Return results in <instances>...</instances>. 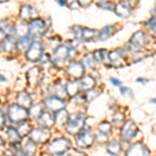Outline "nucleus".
<instances>
[{"mask_svg": "<svg viewBox=\"0 0 156 156\" xmlns=\"http://www.w3.org/2000/svg\"><path fill=\"white\" fill-rule=\"evenodd\" d=\"M93 2V0H78V4L81 7H87L90 5V3Z\"/></svg>", "mask_w": 156, "mask_h": 156, "instance_id": "nucleus-42", "label": "nucleus"}, {"mask_svg": "<svg viewBox=\"0 0 156 156\" xmlns=\"http://www.w3.org/2000/svg\"><path fill=\"white\" fill-rule=\"evenodd\" d=\"M95 142V135L93 134L90 129H84L82 128L78 133V136L76 138V145L77 147L81 149H87L92 147V145Z\"/></svg>", "mask_w": 156, "mask_h": 156, "instance_id": "nucleus-2", "label": "nucleus"}, {"mask_svg": "<svg viewBox=\"0 0 156 156\" xmlns=\"http://www.w3.org/2000/svg\"><path fill=\"white\" fill-rule=\"evenodd\" d=\"M147 25H149V28L154 31V30H155V19L154 18L150 19L149 21L147 22Z\"/></svg>", "mask_w": 156, "mask_h": 156, "instance_id": "nucleus-45", "label": "nucleus"}, {"mask_svg": "<svg viewBox=\"0 0 156 156\" xmlns=\"http://www.w3.org/2000/svg\"><path fill=\"white\" fill-rule=\"evenodd\" d=\"M57 2H58V4L60 6H64V5H66V3H68L67 0H57Z\"/></svg>", "mask_w": 156, "mask_h": 156, "instance_id": "nucleus-46", "label": "nucleus"}, {"mask_svg": "<svg viewBox=\"0 0 156 156\" xmlns=\"http://www.w3.org/2000/svg\"><path fill=\"white\" fill-rule=\"evenodd\" d=\"M31 43H32V37L25 36V37H19L18 42L16 43V46L20 51H26V50L29 48L30 45H31Z\"/></svg>", "mask_w": 156, "mask_h": 156, "instance_id": "nucleus-24", "label": "nucleus"}, {"mask_svg": "<svg viewBox=\"0 0 156 156\" xmlns=\"http://www.w3.org/2000/svg\"><path fill=\"white\" fill-rule=\"evenodd\" d=\"M100 94V90L99 89H96V87H94V89L92 90H87V93H85V96H84V100L87 102H92L94 99H96V98L99 96Z\"/></svg>", "mask_w": 156, "mask_h": 156, "instance_id": "nucleus-31", "label": "nucleus"}, {"mask_svg": "<svg viewBox=\"0 0 156 156\" xmlns=\"http://www.w3.org/2000/svg\"><path fill=\"white\" fill-rule=\"evenodd\" d=\"M121 94H122L123 96H127V95L129 94V96L132 97L133 93H132V90L130 89H128V87H121Z\"/></svg>", "mask_w": 156, "mask_h": 156, "instance_id": "nucleus-41", "label": "nucleus"}, {"mask_svg": "<svg viewBox=\"0 0 156 156\" xmlns=\"http://www.w3.org/2000/svg\"><path fill=\"white\" fill-rule=\"evenodd\" d=\"M82 64H83L84 67H87V68H90V69H94V68H96L98 62L94 57L93 53H90V54H87L84 56L83 62H82Z\"/></svg>", "mask_w": 156, "mask_h": 156, "instance_id": "nucleus-30", "label": "nucleus"}, {"mask_svg": "<svg viewBox=\"0 0 156 156\" xmlns=\"http://www.w3.org/2000/svg\"><path fill=\"white\" fill-rule=\"evenodd\" d=\"M115 12L117 14V16L121 17V18H128V17L131 15L132 9L127 2H120L117 5H115Z\"/></svg>", "mask_w": 156, "mask_h": 156, "instance_id": "nucleus-14", "label": "nucleus"}, {"mask_svg": "<svg viewBox=\"0 0 156 156\" xmlns=\"http://www.w3.org/2000/svg\"><path fill=\"white\" fill-rule=\"evenodd\" d=\"M15 34H17L19 36V37H25L28 34V26L26 24H19L17 28H15Z\"/></svg>", "mask_w": 156, "mask_h": 156, "instance_id": "nucleus-35", "label": "nucleus"}, {"mask_svg": "<svg viewBox=\"0 0 156 156\" xmlns=\"http://www.w3.org/2000/svg\"><path fill=\"white\" fill-rule=\"evenodd\" d=\"M66 90V94L68 96H76L77 93L79 92L80 90V87H79V81L77 80H74V81H70L69 83L67 84V87H65Z\"/></svg>", "mask_w": 156, "mask_h": 156, "instance_id": "nucleus-26", "label": "nucleus"}, {"mask_svg": "<svg viewBox=\"0 0 156 156\" xmlns=\"http://www.w3.org/2000/svg\"><path fill=\"white\" fill-rule=\"evenodd\" d=\"M5 25V22H0V43L3 41L4 39H5V32H4V29H3V26Z\"/></svg>", "mask_w": 156, "mask_h": 156, "instance_id": "nucleus-40", "label": "nucleus"}, {"mask_svg": "<svg viewBox=\"0 0 156 156\" xmlns=\"http://www.w3.org/2000/svg\"><path fill=\"white\" fill-rule=\"evenodd\" d=\"M83 125L84 118L81 115H75V118L69 119V122H68L67 125V131L71 135H76L83 128Z\"/></svg>", "mask_w": 156, "mask_h": 156, "instance_id": "nucleus-7", "label": "nucleus"}, {"mask_svg": "<svg viewBox=\"0 0 156 156\" xmlns=\"http://www.w3.org/2000/svg\"><path fill=\"white\" fill-rule=\"evenodd\" d=\"M36 15V12L29 5H23L21 7V11H20V19H22L23 21H28L31 18H34V16Z\"/></svg>", "mask_w": 156, "mask_h": 156, "instance_id": "nucleus-20", "label": "nucleus"}, {"mask_svg": "<svg viewBox=\"0 0 156 156\" xmlns=\"http://www.w3.org/2000/svg\"><path fill=\"white\" fill-rule=\"evenodd\" d=\"M136 81H137V82H146L147 80H146V79H137Z\"/></svg>", "mask_w": 156, "mask_h": 156, "instance_id": "nucleus-48", "label": "nucleus"}, {"mask_svg": "<svg viewBox=\"0 0 156 156\" xmlns=\"http://www.w3.org/2000/svg\"><path fill=\"white\" fill-rule=\"evenodd\" d=\"M93 55H94V57L96 58L98 62H102L106 59L108 52H107V50H105V49H99V50H96L95 52H93Z\"/></svg>", "mask_w": 156, "mask_h": 156, "instance_id": "nucleus-32", "label": "nucleus"}, {"mask_svg": "<svg viewBox=\"0 0 156 156\" xmlns=\"http://www.w3.org/2000/svg\"><path fill=\"white\" fill-rule=\"evenodd\" d=\"M17 102L20 106L24 107V108H27V107H30L31 106V97L29 96V94L27 92H20L17 96Z\"/></svg>", "mask_w": 156, "mask_h": 156, "instance_id": "nucleus-18", "label": "nucleus"}, {"mask_svg": "<svg viewBox=\"0 0 156 156\" xmlns=\"http://www.w3.org/2000/svg\"><path fill=\"white\" fill-rule=\"evenodd\" d=\"M44 112V104L42 103H37L36 105H31L28 112V117L31 119H39L40 115Z\"/></svg>", "mask_w": 156, "mask_h": 156, "instance_id": "nucleus-22", "label": "nucleus"}, {"mask_svg": "<svg viewBox=\"0 0 156 156\" xmlns=\"http://www.w3.org/2000/svg\"><path fill=\"white\" fill-rule=\"evenodd\" d=\"M30 140L34 144H44L50 137V132L47 128H37V129H31L29 133Z\"/></svg>", "mask_w": 156, "mask_h": 156, "instance_id": "nucleus-6", "label": "nucleus"}, {"mask_svg": "<svg viewBox=\"0 0 156 156\" xmlns=\"http://www.w3.org/2000/svg\"><path fill=\"white\" fill-rule=\"evenodd\" d=\"M98 129H99V131L101 132L102 134H109L110 131H112V125L108 122H102L99 124Z\"/></svg>", "mask_w": 156, "mask_h": 156, "instance_id": "nucleus-36", "label": "nucleus"}, {"mask_svg": "<svg viewBox=\"0 0 156 156\" xmlns=\"http://www.w3.org/2000/svg\"><path fill=\"white\" fill-rule=\"evenodd\" d=\"M70 145H71V143L69 140L65 137H60L52 142V144L49 146V151L51 152V154L62 156L70 149Z\"/></svg>", "mask_w": 156, "mask_h": 156, "instance_id": "nucleus-3", "label": "nucleus"}, {"mask_svg": "<svg viewBox=\"0 0 156 156\" xmlns=\"http://www.w3.org/2000/svg\"><path fill=\"white\" fill-rule=\"evenodd\" d=\"M43 51H44V47L43 44L40 42H32L29 48L26 50V58L27 60L31 62H39L40 58L43 55Z\"/></svg>", "mask_w": 156, "mask_h": 156, "instance_id": "nucleus-4", "label": "nucleus"}, {"mask_svg": "<svg viewBox=\"0 0 156 156\" xmlns=\"http://www.w3.org/2000/svg\"><path fill=\"white\" fill-rule=\"evenodd\" d=\"M106 150H107V153L112 156H118L121 153L122 151V148H121V144L117 140H112L110 142L109 144L107 145L106 147Z\"/></svg>", "mask_w": 156, "mask_h": 156, "instance_id": "nucleus-27", "label": "nucleus"}, {"mask_svg": "<svg viewBox=\"0 0 156 156\" xmlns=\"http://www.w3.org/2000/svg\"><path fill=\"white\" fill-rule=\"evenodd\" d=\"M46 31V24L42 19H34L28 25V34L30 37H41Z\"/></svg>", "mask_w": 156, "mask_h": 156, "instance_id": "nucleus-5", "label": "nucleus"}, {"mask_svg": "<svg viewBox=\"0 0 156 156\" xmlns=\"http://www.w3.org/2000/svg\"><path fill=\"white\" fill-rule=\"evenodd\" d=\"M23 152L25 156H32L36 152V144L34 142H28L26 145H25L24 149H23Z\"/></svg>", "mask_w": 156, "mask_h": 156, "instance_id": "nucleus-34", "label": "nucleus"}, {"mask_svg": "<svg viewBox=\"0 0 156 156\" xmlns=\"http://www.w3.org/2000/svg\"><path fill=\"white\" fill-rule=\"evenodd\" d=\"M108 58H109V62L114 66H122L124 58H123L122 54L119 51H112L108 54Z\"/></svg>", "mask_w": 156, "mask_h": 156, "instance_id": "nucleus-28", "label": "nucleus"}, {"mask_svg": "<svg viewBox=\"0 0 156 156\" xmlns=\"http://www.w3.org/2000/svg\"><path fill=\"white\" fill-rule=\"evenodd\" d=\"M9 120L12 123H17V124H21V123L26 122L27 118H28V112L26 108L20 106L19 104H12L9 107L7 110Z\"/></svg>", "mask_w": 156, "mask_h": 156, "instance_id": "nucleus-1", "label": "nucleus"}, {"mask_svg": "<svg viewBox=\"0 0 156 156\" xmlns=\"http://www.w3.org/2000/svg\"><path fill=\"white\" fill-rule=\"evenodd\" d=\"M16 48V41L12 36L5 37V39L1 42V50H3L5 53H11Z\"/></svg>", "mask_w": 156, "mask_h": 156, "instance_id": "nucleus-16", "label": "nucleus"}, {"mask_svg": "<svg viewBox=\"0 0 156 156\" xmlns=\"http://www.w3.org/2000/svg\"><path fill=\"white\" fill-rule=\"evenodd\" d=\"M45 106L48 108L49 112H57L62 109H65L66 107V103L62 99L58 97H49L45 101Z\"/></svg>", "mask_w": 156, "mask_h": 156, "instance_id": "nucleus-11", "label": "nucleus"}, {"mask_svg": "<svg viewBox=\"0 0 156 156\" xmlns=\"http://www.w3.org/2000/svg\"><path fill=\"white\" fill-rule=\"evenodd\" d=\"M17 131H18V133L20 134V136L21 137H24L25 135L29 134L30 131H31V127H30V125H28L27 123H21L20 124L19 128L17 129Z\"/></svg>", "mask_w": 156, "mask_h": 156, "instance_id": "nucleus-33", "label": "nucleus"}, {"mask_svg": "<svg viewBox=\"0 0 156 156\" xmlns=\"http://www.w3.org/2000/svg\"><path fill=\"white\" fill-rule=\"evenodd\" d=\"M40 121L42 125V128H51L52 126L54 125L55 121H54V118L52 117V115L50 112H43V114L40 115V118L37 119Z\"/></svg>", "mask_w": 156, "mask_h": 156, "instance_id": "nucleus-17", "label": "nucleus"}, {"mask_svg": "<svg viewBox=\"0 0 156 156\" xmlns=\"http://www.w3.org/2000/svg\"><path fill=\"white\" fill-rule=\"evenodd\" d=\"M98 7L102 9H105V11H114L115 9V4L112 2L109 1H102L98 3Z\"/></svg>", "mask_w": 156, "mask_h": 156, "instance_id": "nucleus-38", "label": "nucleus"}, {"mask_svg": "<svg viewBox=\"0 0 156 156\" xmlns=\"http://www.w3.org/2000/svg\"><path fill=\"white\" fill-rule=\"evenodd\" d=\"M109 82L112 83L114 87H121L122 85V82L120 81L119 79H115V78H114V77H112V78H109Z\"/></svg>", "mask_w": 156, "mask_h": 156, "instance_id": "nucleus-44", "label": "nucleus"}, {"mask_svg": "<svg viewBox=\"0 0 156 156\" xmlns=\"http://www.w3.org/2000/svg\"><path fill=\"white\" fill-rule=\"evenodd\" d=\"M69 1V2H75V0H67V2Z\"/></svg>", "mask_w": 156, "mask_h": 156, "instance_id": "nucleus-50", "label": "nucleus"}, {"mask_svg": "<svg viewBox=\"0 0 156 156\" xmlns=\"http://www.w3.org/2000/svg\"><path fill=\"white\" fill-rule=\"evenodd\" d=\"M124 119H125V117L122 112H117V114L114 115V118H112V120H114L112 121V122H114V125L115 127H120L121 124L124 122Z\"/></svg>", "mask_w": 156, "mask_h": 156, "instance_id": "nucleus-37", "label": "nucleus"}, {"mask_svg": "<svg viewBox=\"0 0 156 156\" xmlns=\"http://www.w3.org/2000/svg\"><path fill=\"white\" fill-rule=\"evenodd\" d=\"M99 37V31L96 29H90V28H83L82 29L81 37L85 42H92Z\"/></svg>", "mask_w": 156, "mask_h": 156, "instance_id": "nucleus-23", "label": "nucleus"}, {"mask_svg": "<svg viewBox=\"0 0 156 156\" xmlns=\"http://www.w3.org/2000/svg\"><path fill=\"white\" fill-rule=\"evenodd\" d=\"M0 156H1V155H0Z\"/></svg>", "mask_w": 156, "mask_h": 156, "instance_id": "nucleus-51", "label": "nucleus"}, {"mask_svg": "<svg viewBox=\"0 0 156 156\" xmlns=\"http://www.w3.org/2000/svg\"><path fill=\"white\" fill-rule=\"evenodd\" d=\"M96 81L92 76H84L82 79L79 80V87L80 90H89L95 87Z\"/></svg>", "mask_w": 156, "mask_h": 156, "instance_id": "nucleus-21", "label": "nucleus"}, {"mask_svg": "<svg viewBox=\"0 0 156 156\" xmlns=\"http://www.w3.org/2000/svg\"><path fill=\"white\" fill-rule=\"evenodd\" d=\"M4 126H5V117L0 109V129H3Z\"/></svg>", "mask_w": 156, "mask_h": 156, "instance_id": "nucleus-43", "label": "nucleus"}, {"mask_svg": "<svg viewBox=\"0 0 156 156\" xmlns=\"http://www.w3.org/2000/svg\"><path fill=\"white\" fill-rule=\"evenodd\" d=\"M7 136H9V143L12 145V146H17L20 144V142H21V136H20V134L17 131V129H15V128L12 127H9V130H7Z\"/></svg>", "mask_w": 156, "mask_h": 156, "instance_id": "nucleus-25", "label": "nucleus"}, {"mask_svg": "<svg viewBox=\"0 0 156 156\" xmlns=\"http://www.w3.org/2000/svg\"><path fill=\"white\" fill-rule=\"evenodd\" d=\"M82 27L81 26H77V25H75V26H73L71 28V32L75 36L76 39H80L81 37V34H82Z\"/></svg>", "mask_w": 156, "mask_h": 156, "instance_id": "nucleus-39", "label": "nucleus"}, {"mask_svg": "<svg viewBox=\"0 0 156 156\" xmlns=\"http://www.w3.org/2000/svg\"><path fill=\"white\" fill-rule=\"evenodd\" d=\"M150 152L148 148L145 145L137 143V144L132 145L127 151L126 156H149Z\"/></svg>", "mask_w": 156, "mask_h": 156, "instance_id": "nucleus-13", "label": "nucleus"}, {"mask_svg": "<svg viewBox=\"0 0 156 156\" xmlns=\"http://www.w3.org/2000/svg\"><path fill=\"white\" fill-rule=\"evenodd\" d=\"M115 26H110V25H108V26H105L104 28L102 29L101 32H99V39L101 40V41H105L106 39H108L109 37H112V34H115Z\"/></svg>", "mask_w": 156, "mask_h": 156, "instance_id": "nucleus-29", "label": "nucleus"}, {"mask_svg": "<svg viewBox=\"0 0 156 156\" xmlns=\"http://www.w3.org/2000/svg\"><path fill=\"white\" fill-rule=\"evenodd\" d=\"M7 1V0H0V3H3V2H5Z\"/></svg>", "mask_w": 156, "mask_h": 156, "instance_id": "nucleus-49", "label": "nucleus"}, {"mask_svg": "<svg viewBox=\"0 0 156 156\" xmlns=\"http://www.w3.org/2000/svg\"><path fill=\"white\" fill-rule=\"evenodd\" d=\"M70 115L68 114V112H66L65 109H62L59 112H56V117H55V124L58 127H62L64 125H66L69 122Z\"/></svg>", "mask_w": 156, "mask_h": 156, "instance_id": "nucleus-19", "label": "nucleus"}, {"mask_svg": "<svg viewBox=\"0 0 156 156\" xmlns=\"http://www.w3.org/2000/svg\"><path fill=\"white\" fill-rule=\"evenodd\" d=\"M67 72L70 77H72L73 79L77 80L83 76L84 66H83V64L80 62H71L69 66H68Z\"/></svg>", "mask_w": 156, "mask_h": 156, "instance_id": "nucleus-9", "label": "nucleus"}, {"mask_svg": "<svg viewBox=\"0 0 156 156\" xmlns=\"http://www.w3.org/2000/svg\"><path fill=\"white\" fill-rule=\"evenodd\" d=\"M3 146H4V140H2L1 136H0V148H1V147H3Z\"/></svg>", "mask_w": 156, "mask_h": 156, "instance_id": "nucleus-47", "label": "nucleus"}, {"mask_svg": "<svg viewBox=\"0 0 156 156\" xmlns=\"http://www.w3.org/2000/svg\"><path fill=\"white\" fill-rule=\"evenodd\" d=\"M137 132V127L133 121H127L124 123L122 129H121V138L125 142H129L135 136Z\"/></svg>", "mask_w": 156, "mask_h": 156, "instance_id": "nucleus-8", "label": "nucleus"}, {"mask_svg": "<svg viewBox=\"0 0 156 156\" xmlns=\"http://www.w3.org/2000/svg\"><path fill=\"white\" fill-rule=\"evenodd\" d=\"M41 80V71L39 68H31L27 73V81L30 87H36Z\"/></svg>", "mask_w": 156, "mask_h": 156, "instance_id": "nucleus-15", "label": "nucleus"}, {"mask_svg": "<svg viewBox=\"0 0 156 156\" xmlns=\"http://www.w3.org/2000/svg\"><path fill=\"white\" fill-rule=\"evenodd\" d=\"M69 50L70 48L68 46H66V45L58 46L54 50V52L51 55V62H53L54 64L64 62L65 60L69 58Z\"/></svg>", "mask_w": 156, "mask_h": 156, "instance_id": "nucleus-10", "label": "nucleus"}, {"mask_svg": "<svg viewBox=\"0 0 156 156\" xmlns=\"http://www.w3.org/2000/svg\"><path fill=\"white\" fill-rule=\"evenodd\" d=\"M146 43H147V36L143 31H137L132 36L128 45L132 50H138L145 46Z\"/></svg>", "mask_w": 156, "mask_h": 156, "instance_id": "nucleus-12", "label": "nucleus"}]
</instances>
